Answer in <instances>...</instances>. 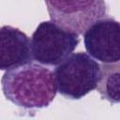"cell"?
<instances>
[{"label":"cell","instance_id":"1","mask_svg":"<svg viewBox=\"0 0 120 120\" xmlns=\"http://www.w3.org/2000/svg\"><path fill=\"white\" fill-rule=\"evenodd\" d=\"M1 85L5 98L24 109L46 108L57 93L53 71L33 61L6 70Z\"/></svg>","mask_w":120,"mask_h":120},{"label":"cell","instance_id":"2","mask_svg":"<svg viewBox=\"0 0 120 120\" xmlns=\"http://www.w3.org/2000/svg\"><path fill=\"white\" fill-rule=\"evenodd\" d=\"M55 67L53 73L57 92L64 98L81 99L96 89L100 66L88 53H71Z\"/></svg>","mask_w":120,"mask_h":120},{"label":"cell","instance_id":"3","mask_svg":"<svg viewBox=\"0 0 120 120\" xmlns=\"http://www.w3.org/2000/svg\"><path fill=\"white\" fill-rule=\"evenodd\" d=\"M79 42V35L63 29L52 21L41 22L30 40L33 60L55 67L73 52Z\"/></svg>","mask_w":120,"mask_h":120},{"label":"cell","instance_id":"4","mask_svg":"<svg viewBox=\"0 0 120 120\" xmlns=\"http://www.w3.org/2000/svg\"><path fill=\"white\" fill-rule=\"evenodd\" d=\"M51 21L63 29L82 35L99 19L108 16L105 0H44Z\"/></svg>","mask_w":120,"mask_h":120},{"label":"cell","instance_id":"5","mask_svg":"<svg viewBox=\"0 0 120 120\" xmlns=\"http://www.w3.org/2000/svg\"><path fill=\"white\" fill-rule=\"evenodd\" d=\"M120 26L112 17H105L91 24L83 33V43L88 54L101 63L120 61Z\"/></svg>","mask_w":120,"mask_h":120},{"label":"cell","instance_id":"6","mask_svg":"<svg viewBox=\"0 0 120 120\" xmlns=\"http://www.w3.org/2000/svg\"><path fill=\"white\" fill-rule=\"evenodd\" d=\"M33 61L30 39L25 33L11 25L0 27V70Z\"/></svg>","mask_w":120,"mask_h":120},{"label":"cell","instance_id":"7","mask_svg":"<svg viewBox=\"0 0 120 120\" xmlns=\"http://www.w3.org/2000/svg\"><path fill=\"white\" fill-rule=\"evenodd\" d=\"M96 89L103 99L110 103H118L120 99V65L102 63Z\"/></svg>","mask_w":120,"mask_h":120}]
</instances>
